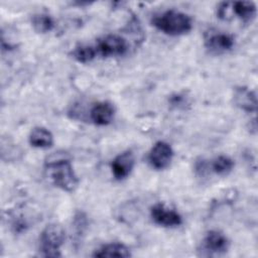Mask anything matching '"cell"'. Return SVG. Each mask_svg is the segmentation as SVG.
<instances>
[{
  "mask_svg": "<svg viewBox=\"0 0 258 258\" xmlns=\"http://www.w3.org/2000/svg\"><path fill=\"white\" fill-rule=\"evenodd\" d=\"M44 171L48 179L55 186L64 191L72 192L79 184V179L69 159L58 158L47 161L44 166Z\"/></svg>",
  "mask_w": 258,
  "mask_h": 258,
  "instance_id": "obj_1",
  "label": "cell"
},
{
  "mask_svg": "<svg viewBox=\"0 0 258 258\" xmlns=\"http://www.w3.org/2000/svg\"><path fill=\"white\" fill-rule=\"evenodd\" d=\"M152 24L160 31L169 35H181L191 29L190 17L180 11L166 10L152 18Z\"/></svg>",
  "mask_w": 258,
  "mask_h": 258,
  "instance_id": "obj_2",
  "label": "cell"
},
{
  "mask_svg": "<svg viewBox=\"0 0 258 258\" xmlns=\"http://www.w3.org/2000/svg\"><path fill=\"white\" fill-rule=\"evenodd\" d=\"M64 241L63 228L55 223L47 225L39 237V253L43 257H60V247Z\"/></svg>",
  "mask_w": 258,
  "mask_h": 258,
  "instance_id": "obj_3",
  "label": "cell"
},
{
  "mask_svg": "<svg viewBox=\"0 0 258 258\" xmlns=\"http://www.w3.org/2000/svg\"><path fill=\"white\" fill-rule=\"evenodd\" d=\"M97 54L104 57L107 56H118L126 53L128 49V43L120 35L108 34L98 39L95 45Z\"/></svg>",
  "mask_w": 258,
  "mask_h": 258,
  "instance_id": "obj_4",
  "label": "cell"
},
{
  "mask_svg": "<svg viewBox=\"0 0 258 258\" xmlns=\"http://www.w3.org/2000/svg\"><path fill=\"white\" fill-rule=\"evenodd\" d=\"M172 156L173 150L171 146L164 141H158L152 146L148 160L155 169H164L170 164Z\"/></svg>",
  "mask_w": 258,
  "mask_h": 258,
  "instance_id": "obj_5",
  "label": "cell"
},
{
  "mask_svg": "<svg viewBox=\"0 0 258 258\" xmlns=\"http://www.w3.org/2000/svg\"><path fill=\"white\" fill-rule=\"evenodd\" d=\"M150 215L153 222L162 227H176L182 223V218L176 211L160 203L151 208Z\"/></svg>",
  "mask_w": 258,
  "mask_h": 258,
  "instance_id": "obj_6",
  "label": "cell"
},
{
  "mask_svg": "<svg viewBox=\"0 0 258 258\" xmlns=\"http://www.w3.org/2000/svg\"><path fill=\"white\" fill-rule=\"evenodd\" d=\"M229 248L227 237L220 231L212 230L208 232L202 242V250L207 252V255H219L225 253Z\"/></svg>",
  "mask_w": 258,
  "mask_h": 258,
  "instance_id": "obj_7",
  "label": "cell"
},
{
  "mask_svg": "<svg viewBox=\"0 0 258 258\" xmlns=\"http://www.w3.org/2000/svg\"><path fill=\"white\" fill-rule=\"evenodd\" d=\"M235 44L234 37L229 33L210 32L205 37L206 47L214 53H223L230 49Z\"/></svg>",
  "mask_w": 258,
  "mask_h": 258,
  "instance_id": "obj_8",
  "label": "cell"
},
{
  "mask_svg": "<svg viewBox=\"0 0 258 258\" xmlns=\"http://www.w3.org/2000/svg\"><path fill=\"white\" fill-rule=\"evenodd\" d=\"M134 167V155L131 151H125L117 155L112 163L111 169L114 177L118 180L126 178Z\"/></svg>",
  "mask_w": 258,
  "mask_h": 258,
  "instance_id": "obj_9",
  "label": "cell"
},
{
  "mask_svg": "<svg viewBox=\"0 0 258 258\" xmlns=\"http://www.w3.org/2000/svg\"><path fill=\"white\" fill-rule=\"evenodd\" d=\"M90 117L96 125H108L111 123L114 117V107L109 102H99L95 104L91 109Z\"/></svg>",
  "mask_w": 258,
  "mask_h": 258,
  "instance_id": "obj_10",
  "label": "cell"
},
{
  "mask_svg": "<svg viewBox=\"0 0 258 258\" xmlns=\"http://www.w3.org/2000/svg\"><path fill=\"white\" fill-rule=\"evenodd\" d=\"M234 103L240 109L246 112H256L257 99L256 94L245 87H239L234 92Z\"/></svg>",
  "mask_w": 258,
  "mask_h": 258,
  "instance_id": "obj_11",
  "label": "cell"
},
{
  "mask_svg": "<svg viewBox=\"0 0 258 258\" xmlns=\"http://www.w3.org/2000/svg\"><path fill=\"white\" fill-rule=\"evenodd\" d=\"M232 17L236 15L244 22L251 21L256 15V4L252 1L231 2Z\"/></svg>",
  "mask_w": 258,
  "mask_h": 258,
  "instance_id": "obj_12",
  "label": "cell"
},
{
  "mask_svg": "<svg viewBox=\"0 0 258 258\" xmlns=\"http://www.w3.org/2000/svg\"><path fill=\"white\" fill-rule=\"evenodd\" d=\"M28 140L31 146L37 148H48L53 144L51 132L43 127L33 128L29 134Z\"/></svg>",
  "mask_w": 258,
  "mask_h": 258,
  "instance_id": "obj_13",
  "label": "cell"
},
{
  "mask_svg": "<svg viewBox=\"0 0 258 258\" xmlns=\"http://www.w3.org/2000/svg\"><path fill=\"white\" fill-rule=\"evenodd\" d=\"M94 257H129L131 256L130 250L127 246L121 243L106 244L100 249L96 250L93 254Z\"/></svg>",
  "mask_w": 258,
  "mask_h": 258,
  "instance_id": "obj_14",
  "label": "cell"
},
{
  "mask_svg": "<svg viewBox=\"0 0 258 258\" xmlns=\"http://www.w3.org/2000/svg\"><path fill=\"white\" fill-rule=\"evenodd\" d=\"M73 56L79 62L86 63L93 60L97 56V51L95 46L88 45V44H81L74 49Z\"/></svg>",
  "mask_w": 258,
  "mask_h": 258,
  "instance_id": "obj_15",
  "label": "cell"
},
{
  "mask_svg": "<svg viewBox=\"0 0 258 258\" xmlns=\"http://www.w3.org/2000/svg\"><path fill=\"white\" fill-rule=\"evenodd\" d=\"M33 28L40 33H46L53 29L54 21L48 14H36L32 17Z\"/></svg>",
  "mask_w": 258,
  "mask_h": 258,
  "instance_id": "obj_16",
  "label": "cell"
},
{
  "mask_svg": "<svg viewBox=\"0 0 258 258\" xmlns=\"http://www.w3.org/2000/svg\"><path fill=\"white\" fill-rule=\"evenodd\" d=\"M233 167H234V161L226 155H220L216 157L212 162L213 171L220 175L228 174L233 169Z\"/></svg>",
  "mask_w": 258,
  "mask_h": 258,
  "instance_id": "obj_17",
  "label": "cell"
}]
</instances>
